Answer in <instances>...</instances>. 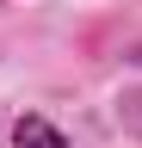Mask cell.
Returning a JSON list of instances; mask_svg holds the SVG:
<instances>
[{"label":"cell","instance_id":"6da1fadb","mask_svg":"<svg viewBox=\"0 0 142 148\" xmlns=\"http://www.w3.org/2000/svg\"><path fill=\"white\" fill-rule=\"evenodd\" d=\"M12 148H68V136L49 117H19L12 123Z\"/></svg>","mask_w":142,"mask_h":148}]
</instances>
